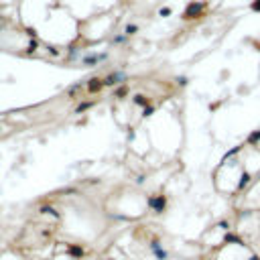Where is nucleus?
I'll use <instances>...</instances> for the list:
<instances>
[{
	"mask_svg": "<svg viewBox=\"0 0 260 260\" xmlns=\"http://www.w3.org/2000/svg\"><path fill=\"white\" fill-rule=\"evenodd\" d=\"M248 181H250V177H248V175H246V173H244V175H242V181H240V185H238V189H242V187H244V185H246V183H248Z\"/></svg>",
	"mask_w": 260,
	"mask_h": 260,
	"instance_id": "9",
	"label": "nucleus"
},
{
	"mask_svg": "<svg viewBox=\"0 0 260 260\" xmlns=\"http://www.w3.org/2000/svg\"><path fill=\"white\" fill-rule=\"evenodd\" d=\"M252 10H258V12H260V0H256V2H252Z\"/></svg>",
	"mask_w": 260,
	"mask_h": 260,
	"instance_id": "16",
	"label": "nucleus"
},
{
	"mask_svg": "<svg viewBox=\"0 0 260 260\" xmlns=\"http://www.w3.org/2000/svg\"><path fill=\"white\" fill-rule=\"evenodd\" d=\"M136 31H138L136 25H128V27H126V35H134Z\"/></svg>",
	"mask_w": 260,
	"mask_h": 260,
	"instance_id": "7",
	"label": "nucleus"
},
{
	"mask_svg": "<svg viewBox=\"0 0 260 260\" xmlns=\"http://www.w3.org/2000/svg\"><path fill=\"white\" fill-rule=\"evenodd\" d=\"M126 79H128V75L124 73V71H114V73L106 75V77L102 79V85H106V88H112V85H116V84H122V81H126Z\"/></svg>",
	"mask_w": 260,
	"mask_h": 260,
	"instance_id": "1",
	"label": "nucleus"
},
{
	"mask_svg": "<svg viewBox=\"0 0 260 260\" xmlns=\"http://www.w3.org/2000/svg\"><path fill=\"white\" fill-rule=\"evenodd\" d=\"M250 260H258V258H250Z\"/></svg>",
	"mask_w": 260,
	"mask_h": 260,
	"instance_id": "17",
	"label": "nucleus"
},
{
	"mask_svg": "<svg viewBox=\"0 0 260 260\" xmlns=\"http://www.w3.org/2000/svg\"><path fill=\"white\" fill-rule=\"evenodd\" d=\"M203 8V4H191L189 8L185 10V14H183V19H197V14H199V10Z\"/></svg>",
	"mask_w": 260,
	"mask_h": 260,
	"instance_id": "5",
	"label": "nucleus"
},
{
	"mask_svg": "<svg viewBox=\"0 0 260 260\" xmlns=\"http://www.w3.org/2000/svg\"><path fill=\"white\" fill-rule=\"evenodd\" d=\"M159 14H161V16H169V14H171V8H167V6H165V8H161V12H159Z\"/></svg>",
	"mask_w": 260,
	"mask_h": 260,
	"instance_id": "13",
	"label": "nucleus"
},
{
	"mask_svg": "<svg viewBox=\"0 0 260 260\" xmlns=\"http://www.w3.org/2000/svg\"><path fill=\"white\" fill-rule=\"evenodd\" d=\"M151 207L155 211H157V213H163V211H165V205H167V201H165V197L163 195H159V197H151Z\"/></svg>",
	"mask_w": 260,
	"mask_h": 260,
	"instance_id": "2",
	"label": "nucleus"
},
{
	"mask_svg": "<svg viewBox=\"0 0 260 260\" xmlns=\"http://www.w3.org/2000/svg\"><path fill=\"white\" fill-rule=\"evenodd\" d=\"M89 106H92V102H84V104H79V106H77V110H75V112H81V110H88Z\"/></svg>",
	"mask_w": 260,
	"mask_h": 260,
	"instance_id": "8",
	"label": "nucleus"
},
{
	"mask_svg": "<svg viewBox=\"0 0 260 260\" xmlns=\"http://www.w3.org/2000/svg\"><path fill=\"white\" fill-rule=\"evenodd\" d=\"M126 41V37L124 35H118V37H114V43H124Z\"/></svg>",
	"mask_w": 260,
	"mask_h": 260,
	"instance_id": "15",
	"label": "nucleus"
},
{
	"mask_svg": "<svg viewBox=\"0 0 260 260\" xmlns=\"http://www.w3.org/2000/svg\"><path fill=\"white\" fill-rule=\"evenodd\" d=\"M151 250H152V254L157 256V260H167V250H163V246L159 242H152Z\"/></svg>",
	"mask_w": 260,
	"mask_h": 260,
	"instance_id": "4",
	"label": "nucleus"
},
{
	"mask_svg": "<svg viewBox=\"0 0 260 260\" xmlns=\"http://www.w3.org/2000/svg\"><path fill=\"white\" fill-rule=\"evenodd\" d=\"M106 57H108L106 53H100V55H88V57H84V65H88V67H93V65H98L100 61H106Z\"/></svg>",
	"mask_w": 260,
	"mask_h": 260,
	"instance_id": "3",
	"label": "nucleus"
},
{
	"mask_svg": "<svg viewBox=\"0 0 260 260\" xmlns=\"http://www.w3.org/2000/svg\"><path fill=\"white\" fill-rule=\"evenodd\" d=\"M100 85H102V81H100L98 77H93L92 81H89V84H88V88L92 89V92H96V89H100Z\"/></svg>",
	"mask_w": 260,
	"mask_h": 260,
	"instance_id": "6",
	"label": "nucleus"
},
{
	"mask_svg": "<svg viewBox=\"0 0 260 260\" xmlns=\"http://www.w3.org/2000/svg\"><path fill=\"white\" fill-rule=\"evenodd\" d=\"M134 102L140 104V106H144V104H147V100H144V96H136V98H134Z\"/></svg>",
	"mask_w": 260,
	"mask_h": 260,
	"instance_id": "12",
	"label": "nucleus"
},
{
	"mask_svg": "<svg viewBox=\"0 0 260 260\" xmlns=\"http://www.w3.org/2000/svg\"><path fill=\"white\" fill-rule=\"evenodd\" d=\"M69 252H71L73 256H81V254H84V250H81V248H77V246H75V248H71Z\"/></svg>",
	"mask_w": 260,
	"mask_h": 260,
	"instance_id": "11",
	"label": "nucleus"
},
{
	"mask_svg": "<svg viewBox=\"0 0 260 260\" xmlns=\"http://www.w3.org/2000/svg\"><path fill=\"white\" fill-rule=\"evenodd\" d=\"M126 93H128V88H120V89L116 92V98H124Z\"/></svg>",
	"mask_w": 260,
	"mask_h": 260,
	"instance_id": "10",
	"label": "nucleus"
},
{
	"mask_svg": "<svg viewBox=\"0 0 260 260\" xmlns=\"http://www.w3.org/2000/svg\"><path fill=\"white\" fill-rule=\"evenodd\" d=\"M250 142H256V140H260V132H256V134H250V138H248Z\"/></svg>",
	"mask_w": 260,
	"mask_h": 260,
	"instance_id": "14",
	"label": "nucleus"
}]
</instances>
